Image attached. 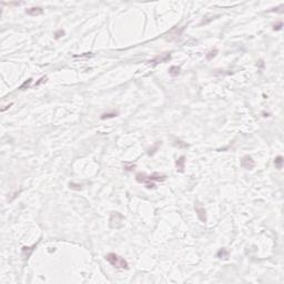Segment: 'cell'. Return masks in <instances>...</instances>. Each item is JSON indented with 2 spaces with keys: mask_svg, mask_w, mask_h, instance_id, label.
Instances as JSON below:
<instances>
[{
  "mask_svg": "<svg viewBox=\"0 0 284 284\" xmlns=\"http://www.w3.org/2000/svg\"><path fill=\"white\" fill-rule=\"evenodd\" d=\"M165 175L160 174V173H153L151 175H148L143 173V172H138L136 174V180L139 183H143L145 184L147 189H155L154 182H163L165 180Z\"/></svg>",
  "mask_w": 284,
  "mask_h": 284,
  "instance_id": "obj_1",
  "label": "cell"
},
{
  "mask_svg": "<svg viewBox=\"0 0 284 284\" xmlns=\"http://www.w3.org/2000/svg\"><path fill=\"white\" fill-rule=\"evenodd\" d=\"M106 260L109 262L110 264L112 265L116 269H122V270H128L129 269V263L127 260L121 258L120 255H118L117 253L110 252L106 255Z\"/></svg>",
  "mask_w": 284,
  "mask_h": 284,
  "instance_id": "obj_2",
  "label": "cell"
},
{
  "mask_svg": "<svg viewBox=\"0 0 284 284\" xmlns=\"http://www.w3.org/2000/svg\"><path fill=\"white\" fill-rule=\"evenodd\" d=\"M186 26H183L181 27V28H179L178 26L177 27H173L172 29H171L169 32H168V40H170V41H172V40H174V39H178L181 37L182 32L184 31V29H186Z\"/></svg>",
  "mask_w": 284,
  "mask_h": 284,
  "instance_id": "obj_3",
  "label": "cell"
},
{
  "mask_svg": "<svg viewBox=\"0 0 284 284\" xmlns=\"http://www.w3.org/2000/svg\"><path fill=\"white\" fill-rule=\"evenodd\" d=\"M241 165H242L243 169L245 170H252L254 167H255V162L254 160L252 159V157L250 155H244L241 160Z\"/></svg>",
  "mask_w": 284,
  "mask_h": 284,
  "instance_id": "obj_4",
  "label": "cell"
},
{
  "mask_svg": "<svg viewBox=\"0 0 284 284\" xmlns=\"http://www.w3.org/2000/svg\"><path fill=\"white\" fill-rule=\"evenodd\" d=\"M171 59V53H162V54H159V56H157V57L153 59L152 61H150V62H152V65L153 66H157L159 65V63H163V62H167V61H169Z\"/></svg>",
  "mask_w": 284,
  "mask_h": 284,
  "instance_id": "obj_5",
  "label": "cell"
},
{
  "mask_svg": "<svg viewBox=\"0 0 284 284\" xmlns=\"http://www.w3.org/2000/svg\"><path fill=\"white\" fill-rule=\"evenodd\" d=\"M195 212H197V215L198 218H199V220H200L202 223H205L206 221H208V218H206V211H205V209L203 208V206H201V205H199V203H198L197 205H195Z\"/></svg>",
  "mask_w": 284,
  "mask_h": 284,
  "instance_id": "obj_6",
  "label": "cell"
},
{
  "mask_svg": "<svg viewBox=\"0 0 284 284\" xmlns=\"http://www.w3.org/2000/svg\"><path fill=\"white\" fill-rule=\"evenodd\" d=\"M37 244H38V243L34 244L32 246H22V256H23V260H28V259L30 258L31 254H32V252L34 251V249L37 247Z\"/></svg>",
  "mask_w": 284,
  "mask_h": 284,
  "instance_id": "obj_7",
  "label": "cell"
},
{
  "mask_svg": "<svg viewBox=\"0 0 284 284\" xmlns=\"http://www.w3.org/2000/svg\"><path fill=\"white\" fill-rule=\"evenodd\" d=\"M27 15L31 16V17H36V16H40L43 13V9L41 7H31L26 9Z\"/></svg>",
  "mask_w": 284,
  "mask_h": 284,
  "instance_id": "obj_8",
  "label": "cell"
},
{
  "mask_svg": "<svg viewBox=\"0 0 284 284\" xmlns=\"http://www.w3.org/2000/svg\"><path fill=\"white\" fill-rule=\"evenodd\" d=\"M175 167H177V170L180 171V172H183V171H184V168H186V157H184V155H181V157L177 160Z\"/></svg>",
  "mask_w": 284,
  "mask_h": 284,
  "instance_id": "obj_9",
  "label": "cell"
},
{
  "mask_svg": "<svg viewBox=\"0 0 284 284\" xmlns=\"http://www.w3.org/2000/svg\"><path fill=\"white\" fill-rule=\"evenodd\" d=\"M229 255H230V252H229L225 247H222V249H220V250L218 251V253H216V258L227 259L229 258Z\"/></svg>",
  "mask_w": 284,
  "mask_h": 284,
  "instance_id": "obj_10",
  "label": "cell"
},
{
  "mask_svg": "<svg viewBox=\"0 0 284 284\" xmlns=\"http://www.w3.org/2000/svg\"><path fill=\"white\" fill-rule=\"evenodd\" d=\"M180 72H181V68L178 67V66H172L169 69V75L171 77H178L180 75Z\"/></svg>",
  "mask_w": 284,
  "mask_h": 284,
  "instance_id": "obj_11",
  "label": "cell"
},
{
  "mask_svg": "<svg viewBox=\"0 0 284 284\" xmlns=\"http://www.w3.org/2000/svg\"><path fill=\"white\" fill-rule=\"evenodd\" d=\"M274 165L277 170H281L282 167H283V157L282 155H277V158L274 159Z\"/></svg>",
  "mask_w": 284,
  "mask_h": 284,
  "instance_id": "obj_12",
  "label": "cell"
},
{
  "mask_svg": "<svg viewBox=\"0 0 284 284\" xmlns=\"http://www.w3.org/2000/svg\"><path fill=\"white\" fill-rule=\"evenodd\" d=\"M117 116H118V112H106V113L101 114V120H106V119L116 118Z\"/></svg>",
  "mask_w": 284,
  "mask_h": 284,
  "instance_id": "obj_13",
  "label": "cell"
},
{
  "mask_svg": "<svg viewBox=\"0 0 284 284\" xmlns=\"http://www.w3.org/2000/svg\"><path fill=\"white\" fill-rule=\"evenodd\" d=\"M218 49H214V50H211V51H209L208 53H206V60H209V61H211L213 59V58H215L216 57V54H218Z\"/></svg>",
  "mask_w": 284,
  "mask_h": 284,
  "instance_id": "obj_14",
  "label": "cell"
},
{
  "mask_svg": "<svg viewBox=\"0 0 284 284\" xmlns=\"http://www.w3.org/2000/svg\"><path fill=\"white\" fill-rule=\"evenodd\" d=\"M31 82H32V79H31V78H29V79L27 80V81H25V82H23V83L20 86L19 89H20V90H26V89H28V88L30 87Z\"/></svg>",
  "mask_w": 284,
  "mask_h": 284,
  "instance_id": "obj_15",
  "label": "cell"
},
{
  "mask_svg": "<svg viewBox=\"0 0 284 284\" xmlns=\"http://www.w3.org/2000/svg\"><path fill=\"white\" fill-rule=\"evenodd\" d=\"M160 144H161V143H160V142H157V143H155L154 145L152 147V148L149 149L148 154H149V155H153V154H154L155 152H157V150L159 149V145H160Z\"/></svg>",
  "mask_w": 284,
  "mask_h": 284,
  "instance_id": "obj_16",
  "label": "cell"
},
{
  "mask_svg": "<svg viewBox=\"0 0 284 284\" xmlns=\"http://www.w3.org/2000/svg\"><path fill=\"white\" fill-rule=\"evenodd\" d=\"M65 36V30H62V29H59V30H57L56 32H54V39H60L61 37H63Z\"/></svg>",
  "mask_w": 284,
  "mask_h": 284,
  "instance_id": "obj_17",
  "label": "cell"
},
{
  "mask_svg": "<svg viewBox=\"0 0 284 284\" xmlns=\"http://www.w3.org/2000/svg\"><path fill=\"white\" fill-rule=\"evenodd\" d=\"M123 168H124V170L127 171H132L134 168H136V164L134 163H131V164H129V163H124L123 164Z\"/></svg>",
  "mask_w": 284,
  "mask_h": 284,
  "instance_id": "obj_18",
  "label": "cell"
},
{
  "mask_svg": "<svg viewBox=\"0 0 284 284\" xmlns=\"http://www.w3.org/2000/svg\"><path fill=\"white\" fill-rule=\"evenodd\" d=\"M282 27H283V22H282V21H279V22L274 23V26H273V30L280 31L281 29H282Z\"/></svg>",
  "mask_w": 284,
  "mask_h": 284,
  "instance_id": "obj_19",
  "label": "cell"
},
{
  "mask_svg": "<svg viewBox=\"0 0 284 284\" xmlns=\"http://www.w3.org/2000/svg\"><path fill=\"white\" fill-rule=\"evenodd\" d=\"M45 81H47V77H42V78H40V79H39V81H37V82H36L34 87H37V86H39V84L42 83V82H45Z\"/></svg>",
  "mask_w": 284,
  "mask_h": 284,
  "instance_id": "obj_20",
  "label": "cell"
}]
</instances>
